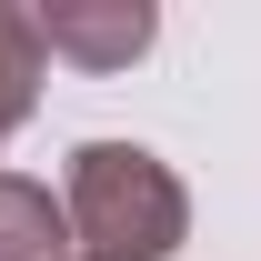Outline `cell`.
Masks as SVG:
<instances>
[{
	"label": "cell",
	"mask_w": 261,
	"mask_h": 261,
	"mask_svg": "<svg viewBox=\"0 0 261 261\" xmlns=\"http://www.w3.org/2000/svg\"><path fill=\"white\" fill-rule=\"evenodd\" d=\"M81 221L100 231V251L111 261H161L171 231H181V191H171L151 151H81Z\"/></svg>",
	"instance_id": "obj_1"
}]
</instances>
